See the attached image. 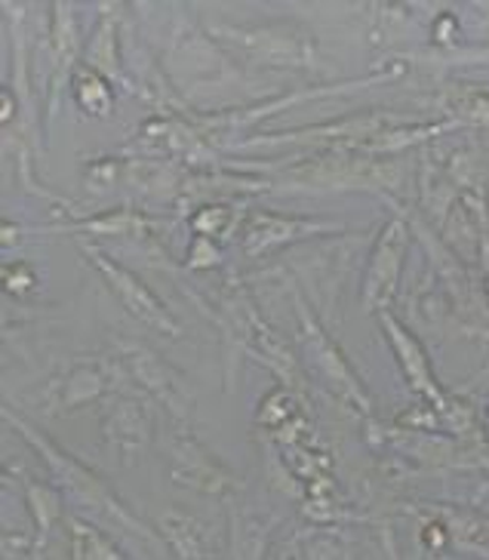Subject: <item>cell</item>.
Returning <instances> with one entry per match:
<instances>
[{
    "mask_svg": "<svg viewBox=\"0 0 489 560\" xmlns=\"http://www.w3.org/2000/svg\"><path fill=\"white\" fill-rule=\"evenodd\" d=\"M7 419L16 425L28 441H32L40 453H44V459H47V465L53 468V475H56V480H59V487H66V493L78 502V505H83V509H93V511H102L105 517H112V521H120L124 527L136 529V533H145V527L132 517L130 511L124 509L120 502H117L115 495L108 493V487L102 483V480L96 478V475H90L86 468H83L81 462L71 459V456H66L59 446H53L49 441H44V434L40 431H34L28 422H19L13 412H7Z\"/></svg>",
    "mask_w": 489,
    "mask_h": 560,
    "instance_id": "obj_1",
    "label": "cell"
},
{
    "mask_svg": "<svg viewBox=\"0 0 489 560\" xmlns=\"http://www.w3.org/2000/svg\"><path fill=\"white\" fill-rule=\"evenodd\" d=\"M295 305H299V320H302V332H299V339H302V348H305V358L308 363L317 370V376L324 380L326 388H333V392H339L348 400H358L363 404L366 410H370V400L363 395V388H360L358 376L348 370V361L342 358V351L329 342V336L321 330V324L311 317V312L305 308V302L295 296Z\"/></svg>",
    "mask_w": 489,
    "mask_h": 560,
    "instance_id": "obj_2",
    "label": "cell"
},
{
    "mask_svg": "<svg viewBox=\"0 0 489 560\" xmlns=\"http://www.w3.org/2000/svg\"><path fill=\"white\" fill-rule=\"evenodd\" d=\"M124 363L132 370V376L148 388V395H154L163 407L176 419H188L195 410V395L188 392V385L176 370H170V363H163L151 348L136 346V342H120Z\"/></svg>",
    "mask_w": 489,
    "mask_h": 560,
    "instance_id": "obj_3",
    "label": "cell"
},
{
    "mask_svg": "<svg viewBox=\"0 0 489 560\" xmlns=\"http://www.w3.org/2000/svg\"><path fill=\"white\" fill-rule=\"evenodd\" d=\"M86 253L93 256V262L98 265V271L108 278V283L115 287L117 299L124 302V308L132 314V317H139V320H145L148 327H154V330H163V332H179V327H176V320L166 314V308H163L161 302H158V296L148 290L142 280L136 278V275H130L127 268H120L117 262H112V259H105L98 249L86 247Z\"/></svg>",
    "mask_w": 489,
    "mask_h": 560,
    "instance_id": "obj_4",
    "label": "cell"
},
{
    "mask_svg": "<svg viewBox=\"0 0 489 560\" xmlns=\"http://www.w3.org/2000/svg\"><path fill=\"white\" fill-rule=\"evenodd\" d=\"M404 249H407V229L400 219H394L392 225L382 231L370 271H366V283H363V305L366 308H379L385 299L392 296L394 280H397V271L404 262Z\"/></svg>",
    "mask_w": 489,
    "mask_h": 560,
    "instance_id": "obj_5",
    "label": "cell"
},
{
    "mask_svg": "<svg viewBox=\"0 0 489 560\" xmlns=\"http://www.w3.org/2000/svg\"><path fill=\"white\" fill-rule=\"evenodd\" d=\"M173 478L207 493H225L231 490V471L225 465L212 459L203 446L191 441L188 434H176L173 441Z\"/></svg>",
    "mask_w": 489,
    "mask_h": 560,
    "instance_id": "obj_6",
    "label": "cell"
},
{
    "mask_svg": "<svg viewBox=\"0 0 489 560\" xmlns=\"http://www.w3.org/2000/svg\"><path fill=\"white\" fill-rule=\"evenodd\" d=\"M311 231H329L324 225H311V222H293V219H280L275 213H256L246 222L244 234H241V244L246 253H261L268 247H278L283 241H293Z\"/></svg>",
    "mask_w": 489,
    "mask_h": 560,
    "instance_id": "obj_7",
    "label": "cell"
},
{
    "mask_svg": "<svg viewBox=\"0 0 489 560\" xmlns=\"http://www.w3.org/2000/svg\"><path fill=\"white\" fill-rule=\"evenodd\" d=\"M161 527L182 560H216L212 533L200 521L182 514V511H170L161 517Z\"/></svg>",
    "mask_w": 489,
    "mask_h": 560,
    "instance_id": "obj_8",
    "label": "cell"
},
{
    "mask_svg": "<svg viewBox=\"0 0 489 560\" xmlns=\"http://www.w3.org/2000/svg\"><path fill=\"white\" fill-rule=\"evenodd\" d=\"M241 40H244L246 47L253 52H259L261 59H268V62H308L311 52L308 44H302V40H295L293 34H280V32H234Z\"/></svg>",
    "mask_w": 489,
    "mask_h": 560,
    "instance_id": "obj_9",
    "label": "cell"
},
{
    "mask_svg": "<svg viewBox=\"0 0 489 560\" xmlns=\"http://www.w3.org/2000/svg\"><path fill=\"white\" fill-rule=\"evenodd\" d=\"M382 320H385V330H388V336H392V346L397 348V358L404 361V370H407L409 382H412L419 392H424V395L434 397V400L441 404V395L434 392V380H431V373H428V366H424L422 348L416 346V342L409 339V332L404 330L397 320H392L388 314H385Z\"/></svg>",
    "mask_w": 489,
    "mask_h": 560,
    "instance_id": "obj_10",
    "label": "cell"
},
{
    "mask_svg": "<svg viewBox=\"0 0 489 560\" xmlns=\"http://www.w3.org/2000/svg\"><path fill=\"white\" fill-rule=\"evenodd\" d=\"M112 419H117V431L112 434H120V446H139L151 431V416L142 400H120L117 410H112Z\"/></svg>",
    "mask_w": 489,
    "mask_h": 560,
    "instance_id": "obj_11",
    "label": "cell"
},
{
    "mask_svg": "<svg viewBox=\"0 0 489 560\" xmlns=\"http://www.w3.org/2000/svg\"><path fill=\"white\" fill-rule=\"evenodd\" d=\"M265 533H268V524H265V521H256L253 514H249V517L234 514V521H231V545H234V558L237 560L265 558Z\"/></svg>",
    "mask_w": 489,
    "mask_h": 560,
    "instance_id": "obj_12",
    "label": "cell"
},
{
    "mask_svg": "<svg viewBox=\"0 0 489 560\" xmlns=\"http://www.w3.org/2000/svg\"><path fill=\"white\" fill-rule=\"evenodd\" d=\"M68 529L74 536V558L78 560H124L93 527H86L81 521H71Z\"/></svg>",
    "mask_w": 489,
    "mask_h": 560,
    "instance_id": "obj_13",
    "label": "cell"
},
{
    "mask_svg": "<svg viewBox=\"0 0 489 560\" xmlns=\"http://www.w3.org/2000/svg\"><path fill=\"white\" fill-rule=\"evenodd\" d=\"M78 102L90 115H108L112 112V93L108 86L98 81L96 74H83L78 81Z\"/></svg>",
    "mask_w": 489,
    "mask_h": 560,
    "instance_id": "obj_14",
    "label": "cell"
},
{
    "mask_svg": "<svg viewBox=\"0 0 489 560\" xmlns=\"http://www.w3.org/2000/svg\"><path fill=\"white\" fill-rule=\"evenodd\" d=\"M28 495H32V505H34V517H37V529H40V539H44V533L53 524V517H56V511H59V502H56V495L44 490L40 483H32L28 487Z\"/></svg>",
    "mask_w": 489,
    "mask_h": 560,
    "instance_id": "obj_15",
    "label": "cell"
},
{
    "mask_svg": "<svg viewBox=\"0 0 489 560\" xmlns=\"http://www.w3.org/2000/svg\"><path fill=\"white\" fill-rule=\"evenodd\" d=\"M225 219H229V210H222V207H207L203 213L195 215V229L203 231V234H212V231L225 225Z\"/></svg>",
    "mask_w": 489,
    "mask_h": 560,
    "instance_id": "obj_16",
    "label": "cell"
},
{
    "mask_svg": "<svg viewBox=\"0 0 489 560\" xmlns=\"http://www.w3.org/2000/svg\"><path fill=\"white\" fill-rule=\"evenodd\" d=\"M112 37H115V32H112V22H108V25H105V28L96 34V40L98 44H108ZM102 50H105V56H108V71H115V66H117L115 50H112V47H102Z\"/></svg>",
    "mask_w": 489,
    "mask_h": 560,
    "instance_id": "obj_17",
    "label": "cell"
}]
</instances>
